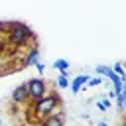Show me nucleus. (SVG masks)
Listing matches in <instances>:
<instances>
[{
	"label": "nucleus",
	"mask_w": 126,
	"mask_h": 126,
	"mask_svg": "<svg viewBox=\"0 0 126 126\" xmlns=\"http://www.w3.org/2000/svg\"><path fill=\"white\" fill-rule=\"evenodd\" d=\"M4 35H6V43L10 47H24L35 39V33L32 32V28L26 26L24 22H12L10 30Z\"/></svg>",
	"instance_id": "obj_1"
},
{
	"label": "nucleus",
	"mask_w": 126,
	"mask_h": 126,
	"mask_svg": "<svg viewBox=\"0 0 126 126\" xmlns=\"http://www.w3.org/2000/svg\"><path fill=\"white\" fill-rule=\"evenodd\" d=\"M61 104H63V102H61V96H59L57 91H47L45 96H41L39 100H33V114L37 116V122H39L41 118L57 112Z\"/></svg>",
	"instance_id": "obj_2"
},
{
	"label": "nucleus",
	"mask_w": 126,
	"mask_h": 126,
	"mask_svg": "<svg viewBox=\"0 0 126 126\" xmlns=\"http://www.w3.org/2000/svg\"><path fill=\"white\" fill-rule=\"evenodd\" d=\"M26 89L30 94V100H39L41 96L47 94V83L41 77H32L26 81Z\"/></svg>",
	"instance_id": "obj_3"
},
{
	"label": "nucleus",
	"mask_w": 126,
	"mask_h": 126,
	"mask_svg": "<svg viewBox=\"0 0 126 126\" xmlns=\"http://www.w3.org/2000/svg\"><path fill=\"white\" fill-rule=\"evenodd\" d=\"M10 98L16 102V104H28L30 102V94H28V89H26V83H22V85H18L14 91H12V94H10Z\"/></svg>",
	"instance_id": "obj_4"
},
{
	"label": "nucleus",
	"mask_w": 126,
	"mask_h": 126,
	"mask_svg": "<svg viewBox=\"0 0 126 126\" xmlns=\"http://www.w3.org/2000/svg\"><path fill=\"white\" fill-rule=\"evenodd\" d=\"M39 126H65V112L57 110V112L41 118L39 120Z\"/></svg>",
	"instance_id": "obj_5"
},
{
	"label": "nucleus",
	"mask_w": 126,
	"mask_h": 126,
	"mask_svg": "<svg viewBox=\"0 0 126 126\" xmlns=\"http://www.w3.org/2000/svg\"><path fill=\"white\" fill-rule=\"evenodd\" d=\"M22 61H24V65H26V67H33V65L39 61V47H37V45H32V47L28 49L26 57H24Z\"/></svg>",
	"instance_id": "obj_6"
},
{
	"label": "nucleus",
	"mask_w": 126,
	"mask_h": 126,
	"mask_svg": "<svg viewBox=\"0 0 126 126\" xmlns=\"http://www.w3.org/2000/svg\"><path fill=\"white\" fill-rule=\"evenodd\" d=\"M87 81H89V75H77V77L69 83V87H71V91H73L75 94H79V91L87 85Z\"/></svg>",
	"instance_id": "obj_7"
},
{
	"label": "nucleus",
	"mask_w": 126,
	"mask_h": 126,
	"mask_svg": "<svg viewBox=\"0 0 126 126\" xmlns=\"http://www.w3.org/2000/svg\"><path fill=\"white\" fill-rule=\"evenodd\" d=\"M57 87H59V89L69 87V77H67V71H59V77H57Z\"/></svg>",
	"instance_id": "obj_8"
},
{
	"label": "nucleus",
	"mask_w": 126,
	"mask_h": 126,
	"mask_svg": "<svg viewBox=\"0 0 126 126\" xmlns=\"http://www.w3.org/2000/svg\"><path fill=\"white\" fill-rule=\"evenodd\" d=\"M94 73H96V75H102V77L108 79L110 73H112V69H110L108 65H96V67H94Z\"/></svg>",
	"instance_id": "obj_9"
},
{
	"label": "nucleus",
	"mask_w": 126,
	"mask_h": 126,
	"mask_svg": "<svg viewBox=\"0 0 126 126\" xmlns=\"http://www.w3.org/2000/svg\"><path fill=\"white\" fill-rule=\"evenodd\" d=\"M116 106H118L120 112L124 110V106H126V91H120V93L116 94Z\"/></svg>",
	"instance_id": "obj_10"
},
{
	"label": "nucleus",
	"mask_w": 126,
	"mask_h": 126,
	"mask_svg": "<svg viewBox=\"0 0 126 126\" xmlns=\"http://www.w3.org/2000/svg\"><path fill=\"white\" fill-rule=\"evenodd\" d=\"M53 67H55L57 71H67V69H69V61H67V59H57V61L53 63Z\"/></svg>",
	"instance_id": "obj_11"
},
{
	"label": "nucleus",
	"mask_w": 126,
	"mask_h": 126,
	"mask_svg": "<svg viewBox=\"0 0 126 126\" xmlns=\"http://www.w3.org/2000/svg\"><path fill=\"white\" fill-rule=\"evenodd\" d=\"M98 85H102V79L100 77H89L87 87H98Z\"/></svg>",
	"instance_id": "obj_12"
},
{
	"label": "nucleus",
	"mask_w": 126,
	"mask_h": 126,
	"mask_svg": "<svg viewBox=\"0 0 126 126\" xmlns=\"http://www.w3.org/2000/svg\"><path fill=\"white\" fill-rule=\"evenodd\" d=\"M112 71H114L116 75H120L122 79H126V77H124V67H122V63H114V67H112Z\"/></svg>",
	"instance_id": "obj_13"
},
{
	"label": "nucleus",
	"mask_w": 126,
	"mask_h": 126,
	"mask_svg": "<svg viewBox=\"0 0 126 126\" xmlns=\"http://www.w3.org/2000/svg\"><path fill=\"white\" fill-rule=\"evenodd\" d=\"M33 67H35V69H37V73H39V75H41V73H45V65H43V63H41V61H37V63H35V65H33Z\"/></svg>",
	"instance_id": "obj_14"
},
{
	"label": "nucleus",
	"mask_w": 126,
	"mask_h": 126,
	"mask_svg": "<svg viewBox=\"0 0 126 126\" xmlns=\"http://www.w3.org/2000/svg\"><path fill=\"white\" fill-rule=\"evenodd\" d=\"M96 126H108V124H106V122H98Z\"/></svg>",
	"instance_id": "obj_15"
},
{
	"label": "nucleus",
	"mask_w": 126,
	"mask_h": 126,
	"mask_svg": "<svg viewBox=\"0 0 126 126\" xmlns=\"http://www.w3.org/2000/svg\"><path fill=\"white\" fill-rule=\"evenodd\" d=\"M0 126H4V122H2V116H0Z\"/></svg>",
	"instance_id": "obj_16"
},
{
	"label": "nucleus",
	"mask_w": 126,
	"mask_h": 126,
	"mask_svg": "<svg viewBox=\"0 0 126 126\" xmlns=\"http://www.w3.org/2000/svg\"><path fill=\"white\" fill-rule=\"evenodd\" d=\"M120 126H126V124H120Z\"/></svg>",
	"instance_id": "obj_17"
}]
</instances>
